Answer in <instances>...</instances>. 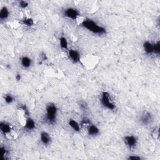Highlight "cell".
<instances>
[{
    "instance_id": "obj_1",
    "label": "cell",
    "mask_w": 160,
    "mask_h": 160,
    "mask_svg": "<svg viewBox=\"0 0 160 160\" xmlns=\"http://www.w3.org/2000/svg\"><path fill=\"white\" fill-rule=\"evenodd\" d=\"M81 26L93 34L103 36L107 34L106 29L90 18H86L81 22Z\"/></svg>"
},
{
    "instance_id": "obj_2",
    "label": "cell",
    "mask_w": 160,
    "mask_h": 160,
    "mask_svg": "<svg viewBox=\"0 0 160 160\" xmlns=\"http://www.w3.org/2000/svg\"><path fill=\"white\" fill-rule=\"evenodd\" d=\"M58 109L57 106L53 102H49L45 108L44 121L48 124H54L57 121Z\"/></svg>"
},
{
    "instance_id": "obj_3",
    "label": "cell",
    "mask_w": 160,
    "mask_h": 160,
    "mask_svg": "<svg viewBox=\"0 0 160 160\" xmlns=\"http://www.w3.org/2000/svg\"><path fill=\"white\" fill-rule=\"evenodd\" d=\"M99 101L101 104L106 109L109 111H114L116 109V105L114 102L109 92L104 91L101 93Z\"/></svg>"
},
{
    "instance_id": "obj_4",
    "label": "cell",
    "mask_w": 160,
    "mask_h": 160,
    "mask_svg": "<svg viewBox=\"0 0 160 160\" xmlns=\"http://www.w3.org/2000/svg\"><path fill=\"white\" fill-rule=\"evenodd\" d=\"M122 141L125 146L129 149H134L138 144V138L134 134H128L123 137Z\"/></svg>"
},
{
    "instance_id": "obj_5",
    "label": "cell",
    "mask_w": 160,
    "mask_h": 160,
    "mask_svg": "<svg viewBox=\"0 0 160 160\" xmlns=\"http://www.w3.org/2000/svg\"><path fill=\"white\" fill-rule=\"evenodd\" d=\"M62 14L65 18L72 21H75L80 16V12L75 8L68 7L63 10Z\"/></svg>"
},
{
    "instance_id": "obj_6",
    "label": "cell",
    "mask_w": 160,
    "mask_h": 160,
    "mask_svg": "<svg viewBox=\"0 0 160 160\" xmlns=\"http://www.w3.org/2000/svg\"><path fill=\"white\" fill-rule=\"evenodd\" d=\"M138 120L141 124L143 126H148L152 123L153 121V116L149 111H144L139 116Z\"/></svg>"
},
{
    "instance_id": "obj_7",
    "label": "cell",
    "mask_w": 160,
    "mask_h": 160,
    "mask_svg": "<svg viewBox=\"0 0 160 160\" xmlns=\"http://www.w3.org/2000/svg\"><path fill=\"white\" fill-rule=\"evenodd\" d=\"M68 55L69 59L75 64H77L80 62L81 55L79 52L78 50L70 49L68 50Z\"/></svg>"
},
{
    "instance_id": "obj_8",
    "label": "cell",
    "mask_w": 160,
    "mask_h": 160,
    "mask_svg": "<svg viewBox=\"0 0 160 160\" xmlns=\"http://www.w3.org/2000/svg\"><path fill=\"white\" fill-rule=\"evenodd\" d=\"M87 134L90 137H95L100 134L99 128L95 124L91 122L89 125L86 126Z\"/></svg>"
},
{
    "instance_id": "obj_9",
    "label": "cell",
    "mask_w": 160,
    "mask_h": 160,
    "mask_svg": "<svg viewBox=\"0 0 160 160\" xmlns=\"http://www.w3.org/2000/svg\"><path fill=\"white\" fill-rule=\"evenodd\" d=\"M40 141L44 145V146H48L51 143L52 141V138L51 135L45 131H42L40 133Z\"/></svg>"
},
{
    "instance_id": "obj_10",
    "label": "cell",
    "mask_w": 160,
    "mask_h": 160,
    "mask_svg": "<svg viewBox=\"0 0 160 160\" xmlns=\"http://www.w3.org/2000/svg\"><path fill=\"white\" fill-rule=\"evenodd\" d=\"M36 128V122L34 119L28 116L26 118L25 123L23 126V129L26 131H32Z\"/></svg>"
},
{
    "instance_id": "obj_11",
    "label": "cell",
    "mask_w": 160,
    "mask_h": 160,
    "mask_svg": "<svg viewBox=\"0 0 160 160\" xmlns=\"http://www.w3.org/2000/svg\"><path fill=\"white\" fill-rule=\"evenodd\" d=\"M142 49L146 55L151 56L153 54V42L149 41H145L142 44Z\"/></svg>"
},
{
    "instance_id": "obj_12",
    "label": "cell",
    "mask_w": 160,
    "mask_h": 160,
    "mask_svg": "<svg viewBox=\"0 0 160 160\" xmlns=\"http://www.w3.org/2000/svg\"><path fill=\"white\" fill-rule=\"evenodd\" d=\"M20 64L23 68L28 69L31 66L32 64V60L28 56H22L20 58Z\"/></svg>"
},
{
    "instance_id": "obj_13",
    "label": "cell",
    "mask_w": 160,
    "mask_h": 160,
    "mask_svg": "<svg viewBox=\"0 0 160 160\" xmlns=\"http://www.w3.org/2000/svg\"><path fill=\"white\" fill-rule=\"evenodd\" d=\"M68 124L69 125V126L75 132H79L81 131V126L80 123H79L76 120L70 118L68 119Z\"/></svg>"
},
{
    "instance_id": "obj_14",
    "label": "cell",
    "mask_w": 160,
    "mask_h": 160,
    "mask_svg": "<svg viewBox=\"0 0 160 160\" xmlns=\"http://www.w3.org/2000/svg\"><path fill=\"white\" fill-rule=\"evenodd\" d=\"M10 12L9 9L6 6H3L1 7L0 10V20L1 22L5 21L9 17Z\"/></svg>"
},
{
    "instance_id": "obj_15",
    "label": "cell",
    "mask_w": 160,
    "mask_h": 160,
    "mask_svg": "<svg viewBox=\"0 0 160 160\" xmlns=\"http://www.w3.org/2000/svg\"><path fill=\"white\" fill-rule=\"evenodd\" d=\"M12 130L11 128V124L6 122V121H1L0 122V131L2 133L4 134H9Z\"/></svg>"
},
{
    "instance_id": "obj_16",
    "label": "cell",
    "mask_w": 160,
    "mask_h": 160,
    "mask_svg": "<svg viewBox=\"0 0 160 160\" xmlns=\"http://www.w3.org/2000/svg\"><path fill=\"white\" fill-rule=\"evenodd\" d=\"M59 45H60V47H61V49H62L64 50H66V51H68L69 49V48H68V39L66 37L61 36L59 38Z\"/></svg>"
},
{
    "instance_id": "obj_17",
    "label": "cell",
    "mask_w": 160,
    "mask_h": 160,
    "mask_svg": "<svg viewBox=\"0 0 160 160\" xmlns=\"http://www.w3.org/2000/svg\"><path fill=\"white\" fill-rule=\"evenodd\" d=\"M21 23L27 27H31L34 24V21L31 18L26 17L21 20Z\"/></svg>"
},
{
    "instance_id": "obj_18",
    "label": "cell",
    "mask_w": 160,
    "mask_h": 160,
    "mask_svg": "<svg viewBox=\"0 0 160 160\" xmlns=\"http://www.w3.org/2000/svg\"><path fill=\"white\" fill-rule=\"evenodd\" d=\"M153 54L158 56L160 54V41L159 40L153 42Z\"/></svg>"
},
{
    "instance_id": "obj_19",
    "label": "cell",
    "mask_w": 160,
    "mask_h": 160,
    "mask_svg": "<svg viewBox=\"0 0 160 160\" xmlns=\"http://www.w3.org/2000/svg\"><path fill=\"white\" fill-rule=\"evenodd\" d=\"M3 98H4V102L6 104H11V103L13 102V101L14 100V98L13 96L10 93L5 94L3 96Z\"/></svg>"
},
{
    "instance_id": "obj_20",
    "label": "cell",
    "mask_w": 160,
    "mask_h": 160,
    "mask_svg": "<svg viewBox=\"0 0 160 160\" xmlns=\"http://www.w3.org/2000/svg\"><path fill=\"white\" fill-rule=\"evenodd\" d=\"M1 149L2 151V159L5 160V159H8V158L7 157L9 154V151L6 149V148L5 146H1Z\"/></svg>"
},
{
    "instance_id": "obj_21",
    "label": "cell",
    "mask_w": 160,
    "mask_h": 160,
    "mask_svg": "<svg viewBox=\"0 0 160 160\" xmlns=\"http://www.w3.org/2000/svg\"><path fill=\"white\" fill-rule=\"evenodd\" d=\"M18 5L21 9H26L29 6V4L26 1H20L18 2Z\"/></svg>"
},
{
    "instance_id": "obj_22",
    "label": "cell",
    "mask_w": 160,
    "mask_h": 160,
    "mask_svg": "<svg viewBox=\"0 0 160 160\" xmlns=\"http://www.w3.org/2000/svg\"><path fill=\"white\" fill-rule=\"evenodd\" d=\"M126 159L128 160H141L142 158L138 155H128Z\"/></svg>"
},
{
    "instance_id": "obj_23",
    "label": "cell",
    "mask_w": 160,
    "mask_h": 160,
    "mask_svg": "<svg viewBox=\"0 0 160 160\" xmlns=\"http://www.w3.org/2000/svg\"><path fill=\"white\" fill-rule=\"evenodd\" d=\"M21 109L24 111V114H25L26 116H28V117L29 116V110H28V109L27 108V107H26V106L25 104L22 105V106H21Z\"/></svg>"
},
{
    "instance_id": "obj_24",
    "label": "cell",
    "mask_w": 160,
    "mask_h": 160,
    "mask_svg": "<svg viewBox=\"0 0 160 160\" xmlns=\"http://www.w3.org/2000/svg\"><path fill=\"white\" fill-rule=\"evenodd\" d=\"M41 59L43 60V61H45L48 59L47 58V56L46 54L44 53V52H42V54H41Z\"/></svg>"
},
{
    "instance_id": "obj_25",
    "label": "cell",
    "mask_w": 160,
    "mask_h": 160,
    "mask_svg": "<svg viewBox=\"0 0 160 160\" xmlns=\"http://www.w3.org/2000/svg\"><path fill=\"white\" fill-rule=\"evenodd\" d=\"M15 78H16V79L17 81H19V80L21 79V74H17L16 75V76H15Z\"/></svg>"
}]
</instances>
